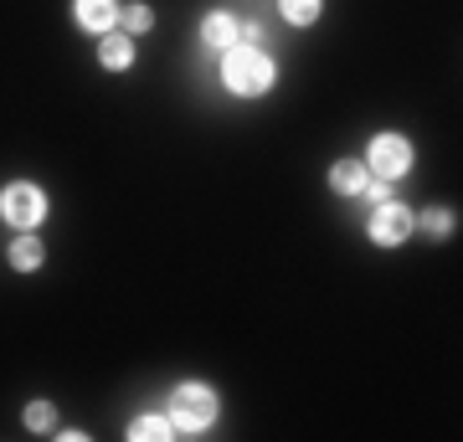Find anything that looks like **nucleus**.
I'll list each match as a JSON object with an SVG mask.
<instances>
[{"mask_svg": "<svg viewBox=\"0 0 463 442\" xmlns=\"http://www.w3.org/2000/svg\"><path fill=\"white\" fill-rule=\"evenodd\" d=\"M222 82L242 99H258L273 88V62H268L258 47H227V62H222Z\"/></svg>", "mask_w": 463, "mask_h": 442, "instance_id": "nucleus-1", "label": "nucleus"}, {"mask_svg": "<svg viewBox=\"0 0 463 442\" xmlns=\"http://www.w3.org/2000/svg\"><path fill=\"white\" fill-rule=\"evenodd\" d=\"M170 422H175V432H206L216 422V391H206L196 381L175 386V396H170Z\"/></svg>", "mask_w": 463, "mask_h": 442, "instance_id": "nucleus-2", "label": "nucleus"}, {"mask_svg": "<svg viewBox=\"0 0 463 442\" xmlns=\"http://www.w3.org/2000/svg\"><path fill=\"white\" fill-rule=\"evenodd\" d=\"M365 170L376 175V181H397L412 170V145L402 139V134H376L371 149H365Z\"/></svg>", "mask_w": 463, "mask_h": 442, "instance_id": "nucleus-3", "label": "nucleus"}, {"mask_svg": "<svg viewBox=\"0 0 463 442\" xmlns=\"http://www.w3.org/2000/svg\"><path fill=\"white\" fill-rule=\"evenodd\" d=\"M0 216H5L11 227L32 231V227H42V216H47V196H42L36 185H26V181L5 185V191H0Z\"/></svg>", "mask_w": 463, "mask_h": 442, "instance_id": "nucleus-4", "label": "nucleus"}, {"mask_svg": "<svg viewBox=\"0 0 463 442\" xmlns=\"http://www.w3.org/2000/svg\"><path fill=\"white\" fill-rule=\"evenodd\" d=\"M371 242L376 247H402L412 237V206H402V201H381L376 212H371Z\"/></svg>", "mask_w": 463, "mask_h": 442, "instance_id": "nucleus-5", "label": "nucleus"}, {"mask_svg": "<svg viewBox=\"0 0 463 442\" xmlns=\"http://www.w3.org/2000/svg\"><path fill=\"white\" fill-rule=\"evenodd\" d=\"M72 16H78L83 32H114L118 0H78V5H72Z\"/></svg>", "mask_w": 463, "mask_h": 442, "instance_id": "nucleus-6", "label": "nucleus"}, {"mask_svg": "<svg viewBox=\"0 0 463 442\" xmlns=\"http://www.w3.org/2000/svg\"><path fill=\"white\" fill-rule=\"evenodd\" d=\"M99 62H103V67H114V72H124V67L134 62V42H129V36H118V32H103Z\"/></svg>", "mask_w": 463, "mask_h": 442, "instance_id": "nucleus-7", "label": "nucleus"}, {"mask_svg": "<svg viewBox=\"0 0 463 442\" xmlns=\"http://www.w3.org/2000/svg\"><path fill=\"white\" fill-rule=\"evenodd\" d=\"M237 32H242V26H237L232 16H222V11L201 21V42H206V47H222V52L237 47Z\"/></svg>", "mask_w": 463, "mask_h": 442, "instance_id": "nucleus-8", "label": "nucleus"}, {"mask_svg": "<svg viewBox=\"0 0 463 442\" xmlns=\"http://www.w3.org/2000/svg\"><path fill=\"white\" fill-rule=\"evenodd\" d=\"M330 185L340 191V196H361V185H365V165L361 160H340L330 170Z\"/></svg>", "mask_w": 463, "mask_h": 442, "instance_id": "nucleus-9", "label": "nucleus"}, {"mask_svg": "<svg viewBox=\"0 0 463 442\" xmlns=\"http://www.w3.org/2000/svg\"><path fill=\"white\" fill-rule=\"evenodd\" d=\"M170 432H175L170 417H134V422H129V437L134 442H165Z\"/></svg>", "mask_w": 463, "mask_h": 442, "instance_id": "nucleus-10", "label": "nucleus"}, {"mask_svg": "<svg viewBox=\"0 0 463 442\" xmlns=\"http://www.w3.org/2000/svg\"><path fill=\"white\" fill-rule=\"evenodd\" d=\"M11 268H21V273L42 268V242H36L32 231H21L16 242H11Z\"/></svg>", "mask_w": 463, "mask_h": 442, "instance_id": "nucleus-11", "label": "nucleus"}, {"mask_svg": "<svg viewBox=\"0 0 463 442\" xmlns=\"http://www.w3.org/2000/svg\"><path fill=\"white\" fill-rule=\"evenodd\" d=\"M283 5V21H294V26H315L319 21V0H279Z\"/></svg>", "mask_w": 463, "mask_h": 442, "instance_id": "nucleus-12", "label": "nucleus"}, {"mask_svg": "<svg viewBox=\"0 0 463 442\" xmlns=\"http://www.w3.org/2000/svg\"><path fill=\"white\" fill-rule=\"evenodd\" d=\"M52 422H57L52 401H32V407H26V427H32V432H52Z\"/></svg>", "mask_w": 463, "mask_h": 442, "instance_id": "nucleus-13", "label": "nucleus"}, {"mask_svg": "<svg viewBox=\"0 0 463 442\" xmlns=\"http://www.w3.org/2000/svg\"><path fill=\"white\" fill-rule=\"evenodd\" d=\"M124 26H129L134 36L149 32V26H155V11H149V5H129V11H124Z\"/></svg>", "mask_w": 463, "mask_h": 442, "instance_id": "nucleus-14", "label": "nucleus"}, {"mask_svg": "<svg viewBox=\"0 0 463 442\" xmlns=\"http://www.w3.org/2000/svg\"><path fill=\"white\" fill-rule=\"evenodd\" d=\"M422 227H428L432 237H443V231L453 227V221H448V212H428V216H422Z\"/></svg>", "mask_w": 463, "mask_h": 442, "instance_id": "nucleus-15", "label": "nucleus"}]
</instances>
